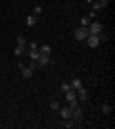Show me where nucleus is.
Listing matches in <instances>:
<instances>
[{
  "label": "nucleus",
  "mask_w": 115,
  "mask_h": 129,
  "mask_svg": "<svg viewBox=\"0 0 115 129\" xmlns=\"http://www.w3.org/2000/svg\"><path fill=\"white\" fill-rule=\"evenodd\" d=\"M14 54H16V56H21V54H25V46H19V44H17L16 48H14Z\"/></svg>",
  "instance_id": "obj_14"
},
{
  "label": "nucleus",
  "mask_w": 115,
  "mask_h": 129,
  "mask_svg": "<svg viewBox=\"0 0 115 129\" xmlns=\"http://www.w3.org/2000/svg\"><path fill=\"white\" fill-rule=\"evenodd\" d=\"M81 87H82V81H81V79H77V77H75V79L71 81V89H73V91H79Z\"/></svg>",
  "instance_id": "obj_12"
},
{
  "label": "nucleus",
  "mask_w": 115,
  "mask_h": 129,
  "mask_svg": "<svg viewBox=\"0 0 115 129\" xmlns=\"http://www.w3.org/2000/svg\"><path fill=\"white\" fill-rule=\"evenodd\" d=\"M102 29H104V27H102L100 21H90V25H88V33H90V35H100Z\"/></svg>",
  "instance_id": "obj_2"
},
{
  "label": "nucleus",
  "mask_w": 115,
  "mask_h": 129,
  "mask_svg": "<svg viewBox=\"0 0 115 129\" xmlns=\"http://www.w3.org/2000/svg\"><path fill=\"white\" fill-rule=\"evenodd\" d=\"M77 100H79V102H86L88 100V92L84 91V87H81V89L77 91Z\"/></svg>",
  "instance_id": "obj_6"
},
{
  "label": "nucleus",
  "mask_w": 115,
  "mask_h": 129,
  "mask_svg": "<svg viewBox=\"0 0 115 129\" xmlns=\"http://www.w3.org/2000/svg\"><path fill=\"white\" fill-rule=\"evenodd\" d=\"M25 52H27V56H29L31 60H35V62H37V60H38V56H40L38 48H33V50H25Z\"/></svg>",
  "instance_id": "obj_9"
},
{
  "label": "nucleus",
  "mask_w": 115,
  "mask_h": 129,
  "mask_svg": "<svg viewBox=\"0 0 115 129\" xmlns=\"http://www.w3.org/2000/svg\"><path fill=\"white\" fill-rule=\"evenodd\" d=\"M38 52L40 54H50L52 48H50V44H42V46H38Z\"/></svg>",
  "instance_id": "obj_13"
},
{
  "label": "nucleus",
  "mask_w": 115,
  "mask_h": 129,
  "mask_svg": "<svg viewBox=\"0 0 115 129\" xmlns=\"http://www.w3.org/2000/svg\"><path fill=\"white\" fill-rule=\"evenodd\" d=\"M98 39H100V43H105V41H107L109 37H107L105 33H100V35H98Z\"/></svg>",
  "instance_id": "obj_20"
},
{
  "label": "nucleus",
  "mask_w": 115,
  "mask_h": 129,
  "mask_svg": "<svg viewBox=\"0 0 115 129\" xmlns=\"http://www.w3.org/2000/svg\"><path fill=\"white\" fill-rule=\"evenodd\" d=\"M33 48H38V44L35 43V41L33 43H27V50H33Z\"/></svg>",
  "instance_id": "obj_21"
},
{
  "label": "nucleus",
  "mask_w": 115,
  "mask_h": 129,
  "mask_svg": "<svg viewBox=\"0 0 115 129\" xmlns=\"http://www.w3.org/2000/svg\"><path fill=\"white\" fill-rule=\"evenodd\" d=\"M17 44L19 46H27V39L23 37V35H17Z\"/></svg>",
  "instance_id": "obj_15"
},
{
  "label": "nucleus",
  "mask_w": 115,
  "mask_h": 129,
  "mask_svg": "<svg viewBox=\"0 0 115 129\" xmlns=\"http://www.w3.org/2000/svg\"><path fill=\"white\" fill-rule=\"evenodd\" d=\"M102 112L104 114H111V106L109 104H102Z\"/></svg>",
  "instance_id": "obj_18"
},
{
  "label": "nucleus",
  "mask_w": 115,
  "mask_h": 129,
  "mask_svg": "<svg viewBox=\"0 0 115 129\" xmlns=\"http://www.w3.org/2000/svg\"><path fill=\"white\" fill-rule=\"evenodd\" d=\"M81 25H82V27H88V25H90V17H88V16H84V17L81 19Z\"/></svg>",
  "instance_id": "obj_17"
},
{
  "label": "nucleus",
  "mask_w": 115,
  "mask_h": 129,
  "mask_svg": "<svg viewBox=\"0 0 115 129\" xmlns=\"http://www.w3.org/2000/svg\"><path fill=\"white\" fill-rule=\"evenodd\" d=\"M88 35H90V33H88V27H82V25L75 31V39H77V41H81V43H82V41H86Z\"/></svg>",
  "instance_id": "obj_1"
},
{
  "label": "nucleus",
  "mask_w": 115,
  "mask_h": 129,
  "mask_svg": "<svg viewBox=\"0 0 115 129\" xmlns=\"http://www.w3.org/2000/svg\"><path fill=\"white\" fill-rule=\"evenodd\" d=\"M60 102H58V100H52V102H50V110H56V112H58V110H60Z\"/></svg>",
  "instance_id": "obj_16"
},
{
  "label": "nucleus",
  "mask_w": 115,
  "mask_h": 129,
  "mask_svg": "<svg viewBox=\"0 0 115 129\" xmlns=\"http://www.w3.org/2000/svg\"><path fill=\"white\" fill-rule=\"evenodd\" d=\"M37 64L42 68V66H48V64H52V60H50V54H40L38 56V60H37Z\"/></svg>",
  "instance_id": "obj_5"
},
{
  "label": "nucleus",
  "mask_w": 115,
  "mask_h": 129,
  "mask_svg": "<svg viewBox=\"0 0 115 129\" xmlns=\"http://www.w3.org/2000/svg\"><path fill=\"white\" fill-rule=\"evenodd\" d=\"M58 112H60V116H61V118H63V119L71 118V108H60Z\"/></svg>",
  "instance_id": "obj_10"
},
{
  "label": "nucleus",
  "mask_w": 115,
  "mask_h": 129,
  "mask_svg": "<svg viewBox=\"0 0 115 129\" xmlns=\"http://www.w3.org/2000/svg\"><path fill=\"white\" fill-rule=\"evenodd\" d=\"M19 70H21L23 77H27V79H29V77H33V73H35V71L31 70V68H29V66H23V64H19Z\"/></svg>",
  "instance_id": "obj_7"
},
{
  "label": "nucleus",
  "mask_w": 115,
  "mask_h": 129,
  "mask_svg": "<svg viewBox=\"0 0 115 129\" xmlns=\"http://www.w3.org/2000/svg\"><path fill=\"white\" fill-rule=\"evenodd\" d=\"M25 23H27V27H35L37 25V16H27V19H25Z\"/></svg>",
  "instance_id": "obj_11"
},
{
  "label": "nucleus",
  "mask_w": 115,
  "mask_h": 129,
  "mask_svg": "<svg viewBox=\"0 0 115 129\" xmlns=\"http://www.w3.org/2000/svg\"><path fill=\"white\" fill-rule=\"evenodd\" d=\"M65 98H67V102H69V104H71V102H77V91H73V89L65 91Z\"/></svg>",
  "instance_id": "obj_8"
},
{
  "label": "nucleus",
  "mask_w": 115,
  "mask_h": 129,
  "mask_svg": "<svg viewBox=\"0 0 115 129\" xmlns=\"http://www.w3.org/2000/svg\"><path fill=\"white\" fill-rule=\"evenodd\" d=\"M69 89H71V83H65V81H63V83H61V91L65 92V91H69Z\"/></svg>",
  "instance_id": "obj_19"
},
{
  "label": "nucleus",
  "mask_w": 115,
  "mask_h": 129,
  "mask_svg": "<svg viewBox=\"0 0 115 129\" xmlns=\"http://www.w3.org/2000/svg\"><path fill=\"white\" fill-rule=\"evenodd\" d=\"M71 118L75 119V121H81L82 119V108H79V106L71 108Z\"/></svg>",
  "instance_id": "obj_4"
},
{
  "label": "nucleus",
  "mask_w": 115,
  "mask_h": 129,
  "mask_svg": "<svg viewBox=\"0 0 115 129\" xmlns=\"http://www.w3.org/2000/svg\"><path fill=\"white\" fill-rule=\"evenodd\" d=\"M35 16H40L42 14V6H35V12H33Z\"/></svg>",
  "instance_id": "obj_22"
},
{
  "label": "nucleus",
  "mask_w": 115,
  "mask_h": 129,
  "mask_svg": "<svg viewBox=\"0 0 115 129\" xmlns=\"http://www.w3.org/2000/svg\"><path fill=\"white\" fill-rule=\"evenodd\" d=\"M29 68H31V70H37V68H38V64H37V62H35V60H31V64H29Z\"/></svg>",
  "instance_id": "obj_23"
},
{
  "label": "nucleus",
  "mask_w": 115,
  "mask_h": 129,
  "mask_svg": "<svg viewBox=\"0 0 115 129\" xmlns=\"http://www.w3.org/2000/svg\"><path fill=\"white\" fill-rule=\"evenodd\" d=\"M86 4H92V0H86Z\"/></svg>",
  "instance_id": "obj_24"
},
{
  "label": "nucleus",
  "mask_w": 115,
  "mask_h": 129,
  "mask_svg": "<svg viewBox=\"0 0 115 129\" xmlns=\"http://www.w3.org/2000/svg\"><path fill=\"white\" fill-rule=\"evenodd\" d=\"M86 44L90 46V48H98V46H100L98 35H88V37H86Z\"/></svg>",
  "instance_id": "obj_3"
}]
</instances>
